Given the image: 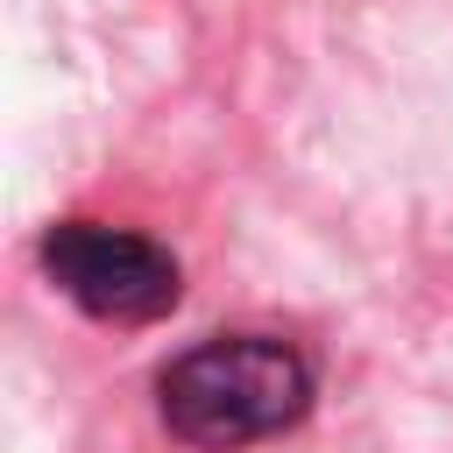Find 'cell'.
Listing matches in <instances>:
<instances>
[{
  "mask_svg": "<svg viewBox=\"0 0 453 453\" xmlns=\"http://www.w3.org/2000/svg\"><path fill=\"white\" fill-rule=\"evenodd\" d=\"M156 411L170 439L234 453V446L290 432L311 411V361L276 333H219V340L184 347L156 375Z\"/></svg>",
  "mask_w": 453,
  "mask_h": 453,
  "instance_id": "1",
  "label": "cell"
},
{
  "mask_svg": "<svg viewBox=\"0 0 453 453\" xmlns=\"http://www.w3.org/2000/svg\"><path fill=\"white\" fill-rule=\"evenodd\" d=\"M42 269L50 283L106 319V326H149L177 304L184 276H177V255L134 226H106V219H57L42 234Z\"/></svg>",
  "mask_w": 453,
  "mask_h": 453,
  "instance_id": "2",
  "label": "cell"
}]
</instances>
